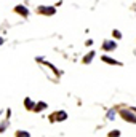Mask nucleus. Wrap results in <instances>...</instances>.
Listing matches in <instances>:
<instances>
[{"instance_id":"nucleus-1","label":"nucleus","mask_w":136,"mask_h":137,"mask_svg":"<svg viewBox=\"0 0 136 137\" xmlns=\"http://www.w3.org/2000/svg\"><path fill=\"white\" fill-rule=\"evenodd\" d=\"M123 116H128L130 118V120H131V121H136V118L131 115V113H128V112H123Z\"/></svg>"},{"instance_id":"nucleus-2","label":"nucleus","mask_w":136,"mask_h":137,"mask_svg":"<svg viewBox=\"0 0 136 137\" xmlns=\"http://www.w3.org/2000/svg\"><path fill=\"white\" fill-rule=\"evenodd\" d=\"M114 46H115L114 41H112V43H110V41H107V43H106V48H107V50H109V48H114Z\"/></svg>"}]
</instances>
